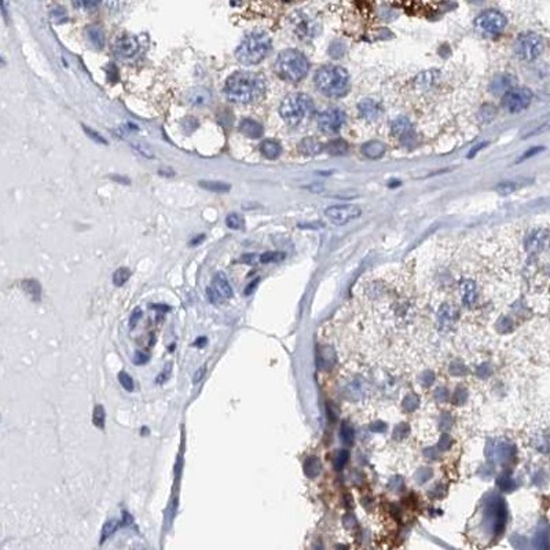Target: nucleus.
Instances as JSON below:
<instances>
[{
	"instance_id": "3",
	"label": "nucleus",
	"mask_w": 550,
	"mask_h": 550,
	"mask_svg": "<svg viewBox=\"0 0 550 550\" xmlns=\"http://www.w3.org/2000/svg\"><path fill=\"white\" fill-rule=\"evenodd\" d=\"M315 85L328 97H342L350 87V76L341 66L326 65L316 70Z\"/></svg>"
},
{
	"instance_id": "1",
	"label": "nucleus",
	"mask_w": 550,
	"mask_h": 550,
	"mask_svg": "<svg viewBox=\"0 0 550 550\" xmlns=\"http://www.w3.org/2000/svg\"><path fill=\"white\" fill-rule=\"evenodd\" d=\"M266 91V81L262 76L252 72H237L226 81L224 94L234 103H250Z\"/></svg>"
},
{
	"instance_id": "47",
	"label": "nucleus",
	"mask_w": 550,
	"mask_h": 550,
	"mask_svg": "<svg viewBox=\"0 0 550 550\" xmlns=\"http://www.w3.org/2000/svg\"><path fill=\"white\" fill-rule=\"evenodd\" d=\"M202 374H204V367H201V369H199L198 371H197V373H195V375H194V383H198L199 380L202 379Z\"/></svg>"
},
{
	"instance_id": "32",
	"label": "nucleus",
	"mask_w": 550,
	"mask_h": 550,
	"mask_svg": "<svg viewBox=\"0 0 550 550\" xmlns=\"http://www.w3.org/2000/svg\"><path fill=\"white\" fill-rule=\"evenodd\" d=\"M93 422L94 425L99 428V429H103L105 428V409L101 404L95 406V410H94L93 416Z\"/></svg>"
},
{
	"instance_id": "44",
	"label": "nucleus",
	"mask_w": 550,
	"mask_h": 550,
	"mask_svg": "<svg viewBox=\"0 0 550 550\" xmlns=\"http://www.w3.org/2000/svg\"><path fill=\"white\" fill-rule=\"evenodd\" d=\"M254 260H256V254H245V256H242V262L246 264H253Z\"/></svg>"
},
{
	"instance_id": "27",
	"label": "nucleus",
	"mask_w": 550,
	"mask_h": 550,
	"mask_svg": "<svg viewBox=\"0 0 550 550\" xmlns=\"http://www.w3.org/2000/svg\"><path fill=\"white\" fill-rule=\"evenodd\" d=\"M199 186L205 190H209V191H213V193H227L230 190V186L227 183H223V182H215V181H201L199 182Z\"/></svg>"
},
{
	"instance_id": "41",
	"label": "nucleus",
	"mask_w": 550,
	"mask_h": 550,
	"mask_svg": "<svg viewBox=\"0 0 550 550\" xmlns=\"http://www.w3.org/2000/svg\"><path fill=\"white\" fill-rule=\"evenodd\" d=\"M84 131H85V134L90 136L91 139H94L95 142H101V143H106V140L103 139V136H101L99 134H97L95 131L93 130H90V128H87V127H84Z\"/></svg>"
},
{
	"instance_id": "31",
	"label": "nucleus",
	"mask_w": 550,
	"mask_h": 550,
	"mask_svg": "<svg viewBox=\"0 0 550 550\" xmlns=\"http://www.w3.org/2000/svg\"><path fill=\"white\" fill-rule=\"evenodd\" d=\"M119 526H120V523L117 522V520H110V522H107L106 524L103 526V528H102L101 543H103V542L106 541L109 536L113 535V534L117 531Z\"/></svg>"
},
{
	"instance_id": "48",
	"label": "nucleus",
	"mask_w": 550,
	"mask_h": 550,
	"mask_svg": "<svg viewBox=\"0 0 550 550\" xmlns=\"http://www.w3.org/2000/svg\"><path fill=\"white\" fill-rule=\"evenodd\" d=\"M257 282H259V279H256V281H254V282L250 283L249 287H248V289H246V291H245V295H250V293H252V291H253L254 287H256V285H257Z\"/></svg>"
},
{
	"instance_id": "24",
	"label": "nucleus",
	"mask_w": 550,
	"mask_h": 550,
	"mask_svg": "<svg viewBox=\"0 0 550 550\" xmlns=\"http://www.w3.org/2000/svg\"><path fill=\"white\" fill-rule=\"evenodd\" d=\"M87 33L90 42L93 43L94 46L97 47V48H103V46H105V33H103V31H102L99 26H97V25L90 26Z\"/></svg>"
},
{
	"instance_id": "34",
	"label": "nucleus",
	"mask_w": 550,
	"mask_h": 550,
	"mask_svg": "<svg viewBox=\"0 0 550 550\" xmlns=\"http://www.w3.org/2000/svg\"><path fill=\"white\" fill-rule=\"evenodd\" d=\"M119 381H120V384L123 385V388H124L125 391L132 392L135 389L134 380H132V377H131L127 371H120V373H119Z\"/></svg>"
},
{
	"instance_id": "6",
	"label": "nucleus",
	"mask_w": 550,
	"mask_h": 550,
	"mask_svg": "<svg viewBox=\"0 0 550 550\" xmlns=\"http://www.w3.org/2000/svg\"><path fill=\"white\" fill-rule=\"evenodd\" d=\"M545 48V43L538 33L526 32L522 33L516 39L514 43V51L518 58L524 61H534L541 55Z\"/></svg>"
},
{
	"instance_id": "16",
	"label": "nucleus",
	"mask_w": 550,
	"mask_h": 550,
	"mask_svg": "<svg viewBox=\"0 0 550 550\" xmlns=\"http://www.w3.org/2000/svg\"><path fill=\"white\" fill-rule=\"evenodd\" d=\"M212 287L213 291L219 295V297H223V299H231L233 297L231 285H230L228 279H227L226 275L223 273H217L216 275L213 277Z\"/></svg>"
},
{
	"instance_id": "28",
	"label": "nucleus",
	"mask_w": 550,
	"mask_h": 550,
	"mask_svg": "<svg viewBox=\"0 0 550 550\" xmlns=\"http://www.w3.org/2000/svg\"><path fill=\"white\" fill-rule=\"evenodd\" d=\"M226 224L228 228L231 230H242L245 227V220L244 217L238 215V213H230L228 216L226 217Z\"/></svg>"
},
{
	"instance_id": "4",
	"label": "nucleus",
	"mask_w": 550,
	"mask_h": 550,
	"mask_svg": "<svg viewBox=\"0 0 550 550\" xmlns=\"http://www.w3.org/2000/svg\"><path fill=\"white\" fill-rule=\"evenodd\" d=\"M310 69L308 60L297 50H283L277 58L275 70L278 76L289 83H299L304 79Z\"/></svg>"
},
{
	"instance_id": "39",
	"label": "nucleus",
	"mask_w": 550,
	"mask_h": 550,
	"mask_svg": "<svg viewBox=\"0 0 550 550\" xmlns=\"http://www.w3.org/2000/svg\"><path fill=\"white\" fill-rule=\"evenodd\" d=\"M341 438L345 443H351L352 440H354V430H352L351 426L347 425V424H342Z\"/></svg>"
},
{
	"instance_id": "22",
	"label": "nucleus",
	"mask_w": 550,
	"mask_h": 550,
	"mask_svg": "<svg viewBox=\"0 0 550 550\" xmlns=\"http://www.w3.org/2000/svg\"><path fill=\"white\" fill-rule=\"evenodd\" d=\"M359 113L365 119H374L379 116V105L371 99H365L359 103Z\"/></svg>"
},
{
	"instance_id": "11",
	"label": "nucleus",
	"mask_w": 550,
	"mask_h": 550,
	"mask_svg": "<svg viewBox=\"0 0 550 550\" xmlns=\"http://www.w3.org/2000/svg\"><path fill=\"white\" fill-rule=\"evenodd\" d=\"M345 121V114L340 109H328L324 113H321L318 117L319 130L324 134L332 135L340 131V128Z\"/></svg>"
},
{
	"instance_id": "40",
	"label": "nucleus",
	"mask_w": 550,
	"mask_h": 550,
	"mask_svg": "<svg viewBox=\"0 0 550 550\" xmlns=\"http://www.w3.org/2000/svg\"><path fill=\"white\" fill-rule=\"evenodd\" d=\"M150 361V355H149L148 352H142V351H136L135 352V355H134V363L136 366H140V365H144V363H148V362Z\"/></svg>"
},
{
	"instance_id": "37",
	"label": "nucleus",
	"mask_w": 550,
	"mask_h": 550,
	"mask_svg": "<svg viewBox=\"0 0 550 550\" xmlns=\"http://www.w3.org/2000/svg\"><path fill=\"white\" fill-rule=\"evenodd\" d=\"M547 130H550V116L546 117V120L543 121V124L538 125L535 130L530 131L528 134L524 135V138H528V136H534V135L542 134V132H545V131H547Z\"/></svg>"
},
{
	"instance_id": "42",
	"label": "nucleus",
	"mask_w": 550,
	"mask_h": 550,
	"mask_svg": "<svg viewBox=\"0 0 550 550\" xmlns=\"http://www.w3.org/2000/svg\"><path fill=\"white\" fill-rule=\"evenodd\" d=\"M542 150H543V148H532V149H530L528 152L524 153L522 157L518 158V162H522V161H524V160H527V158L532 157V156H535V154H538V153H541Z\"/></svg>"
},
{
	"instance_id": "17",
	"label": "nucleus",
	"mask_w": 550,
	"mask_h": 550,
	"mask_svg": "<svg viewBox=\"0 0 550 550\" xmlns=\"http://www.w3.org/2000/svg\"><path fill=\"white\" fill-rule=\"evenodd\" d=\"M385 152H387V146L380 140H370V142H366L362 146V154L365 157L370 158V160L381 158L385 154Z\"/></svg>"
},
{
	"instance_id": "21",
	"label": "nucleus",
	"mask_w": 550,
	"mask_h": 550,
	"mask_svg": "<svg viewBox=\"0 0 550 550\" xmlns=\"http://www.w3.org/2000/svg\"><path fill=\"white\" fill-rule=\"evenodd\" d=\"M513 88V84H512V79L510 76H500L493 81L491 84V91L494 94H502L508 93L509 90Z\"/></svg>"
},
{
	"instance_id": "30",
	"label": "nucleus",
	"mask_w": 550,
	"mask_h": 550,
	"mask_svg": "<svg viewBox=\"0 0 550 550\" xmlns=\"http://www.w3.org/2000/svg\"><path fill=\"white\" fill-rule=\"evenodd\" d=\"M72 3H73L76 9L90 11V10L97 9L98 6L102 3V0H72Z\"/></svg>"
},
{
	"instance_id": "46",
	"label": "nucleus",
	"mask_w": 550,
	"mask_h": 550,
	"mask_svg": "<svg viewBox=\"0 0 550 550\" xmlns=\"http://www.w3.org/2000/svg\"><path fill=\"white\" fill-rule=\"evenodd\" d=\"M152 308H153V310H161V311H169V310H171V308H169L168 305H160V304L152 305Z\"/></svg>"
},
{
	"instance_id": "9",
	"label": "nucleus",
	"mask_w": 550,
	"mask_h": 550,
	"mask_svg": "<svg viewBox=\"0 0 550 550\" xmlns=\"http://www.w3.org/2000/svg\"><path fill=\"white\" fill-rule=\"evenodd\" d=\"M291 23L295 33L303 40H311L319 32L318 22L312 17L303 13V11H296L295 14L292 15Z\"/></svg>"
},
{
	"instance_id": "8",
	"label": "nucleus",
	"mask_w": 550,
	"mask_h": 550,
	"mask_svg": "<svg viewBox=\"0 0 550 550\" xmlns=\"http://www.w3.org/2000/svg\"><path fill=\"white\" fill-rule=\"evenodd\" d=\"M532 101V93L527 88H512L502 95V106L510 113L527 109Z\"/></svg>"
},
{
	"instance_id": "18",
	"label": "nucleus",
	"mask_w": 550,
	"mask_h": 550,
	"mask_svg": "<svg viewBox=\"0 0 550 550\" xmlns=\"http://www.w3.org/2000/svg\"><path fill=\"white\" fill-rule=\"evenodd\" d=\"M240 130L242 134L252 139L262 138V135H263V127H262V124L257 123V121L252 120V119H244V120L241 121Z\"/></svg>"
},
{
	"instance_id": "23",
	"label": "nucleus",
	"mask_w": 550,
	"mask_h": 550,
	"mask_svg": "<svg viewBox=\"0 0 550 550\" xmlns=\"http://www.w3.org/2000/svg\"><path fill=\"white\" fill-rule=\"evenodd\" d=\"M325 150L332 156H342L348 152V143L342 139H333L325 146Z\"/></svg>"
},
{
	"instance_id": "13",
	"label": "nucleus",
	"mask_w": 550,
	"mask_h": 550,
	"mask_svg": "<svg viewBox=\"0 0 550 550\" xmlns=\"http://www.w3.org/2000/svg\"><path fill=\"white\" fill-rule=\"evenodd\" d=\"M186 99L189 102L191 106L194 107H204L208 105L211 102V93L208 90H205L202 87H195L191 88L186 94Z\"/></svg>"
},
{
	"instance_id": "19",
	"label": "nucleus",
	"mask_w": 550,
	"mask_h": 550,
	"mask_svg": "<svg viewBox=\"0 0 550 550\" xmlns=\"http://www.w3.org/2000/svg\"><path fill=\"white\" fill-rule=\"evenodd\" d=\"M325 146L315 138H304L299 143V150L304 156H316L322 152Z\"/></svg>"
},
{
	"instance_id": "25",
	"label": "nucleus",
	"mask_w": 550,
	"mask_h": 550,
	"mask_svg": "<svg viewBox=\"0 0 550 550\" xmlns=\"http://www.w3.org/2000/svg\"><path fill=\"white\" fill-rule=\"evenodd\" d=\"M22 286H23V289L26 291V293H28L29 296L32 297V299H35L36 301L40 300V296H42V287H40V285H39L37 281H35V279L23 281Z\"/></svg>"
},
{
	"instance_id": "20",
	"label": "nucleus",
	"mask_w": 550,
	"mask_h": 550,
	"mask_svg": "<svg viewBox=\"0 0 550 550\" xmlns=\"http://www.w3.org/2000/svg\"><path fill=\"white\" fill-rule=\"evenodd\" d=\"M260 152H262V154H263L266 158H268V160H275V158L281 156L282 148H281V144L278 143L277 140L268 139V140H264L263 143L260 144Z\"/></svg>"
},
{
	"instance_id": "35",
	"label": "nucleus",
	"mask_w": 550,
	"mask_h": 550,
	"mask_svg": "<svg viewBox=\"0 0 550 550\" xmlns=\"http://www.w3.org/2000/svg\"><path fill=\"white\" fill-rule=\"evenodd\" d=\"M516 190H517V185L513 183V182H504V183H500V185L495 187V191H498V193L502 195L512 194Z\"/></svg>"
},
{
	"instance_id": "45",
	"label": "nucleus",
	"mask_w": 550,
	"mask_h": 550,
	"mask_svg": "<svg viewBox=\"0 0 550 550\" xmlns=\"http://www.w3.org/2000/svg\"><path fill=\"white\" fill-rule=\"evenodd\" d=\"M484 146H487V143H485V142H484V143H480L479 146H476V148H473V149H472V152L469 153V156H468V157L472 158L473 156H475V154H477V153L480 152V149H483Z\"/></svg>"
},
{
	"instance_id": "5",
	"label": "nucleus",
	"mask_w": 550,
	"mask_h": 550,
	"mask_svg": "<svg viewBox=\"0 0 550 550\" xmlns=\"http://www.w3.org/2000/svg\"><path fill=\"white\" fill-rule=\"evenodd\" d=\"M314 113V103L305 94H291L281 103L279 114L291 127H297Z\"/></svg>"
},
{
	"instance_id": "33",
	"label": "nucleus",
	"mask_w": 550,
	"mask_h": 550,
	"mask_svg": "<svg viewBox=\"0 0 550 550\" xmlns=\"http://www.w3.org/2000/svg\"><path fill=\"white\" fill-rule=\"evenodd\" d=\"M285 259V253L282 252H266L259 257V260L263 264L274 263V262H281Z\"/></svg>"
},
{
	"instance_id": "7",
	"label": "nucleus",
	"mask_w": 550,
	"mask_h": 550,
	"mask_svg": "<svg viewBox=\"0 0 550 550\" xmlns=\"http://www.w3.org/2000/svg\"><path fill=\"white\" fill-rule=\"evenodd\" d=\"M508 19L498 10H485L475 19V29L484 36H495L505 29Z\"/></svg>"
},
{
	"instance_id": "36",
	"label": "nucleus",
	"mask_w": 550,
	"mask_h": 550,
	"mask_svg": "<svg viewBox=\"0 0 550 550\" xmlns=\"http://www.w3.org/2000/svg\"><path fill=\"white\" fill-rule=\"evenodd\" d=\"M51 17H52V19H54V21H55L56 23L65 22L66 19H68V13H66L64 7H61V6H56L55 9L51 11Z\"/></svg>"
},
{
	"instance_id": "43",
	"label": "nucleus",
	"mask_w": 550,
	"mask_h": 550,
	"mask_svg": "<svg viewBox=\"0 0 550 550\" xmlns=\"http://www.w3.org/2000/svg\"><path fill=\"white\" fill-rule=\"evenodd\" d=\"M142 315H143V312H142L140 308H136V310L132 312V315H131V321H130L131 328H135V326H136V324L139 322V319L142 318Z\"/></svg>"
},
{
	"instance_id": "15",
	"label": "nucleus",
	"mask_w": 550,
	"mask_h": 550,
	"mask_svg": "<svg viewBox=\"0 0 550 550\" xmlns=\"http://www.w3.org/2000/svg\"><path fill=\"white\" fill-rule=\"evenodd\" d=\"M391 131H392V135L395 138L400 139L403 142L409 140V138L413 136L412 124L406 117H399V119L393 121L392 125H391Z\"/></svg>"
},
{
	"instance_id": "50",
	"label": "nucleus",
	"mask_w": 550,
	"mask_h": 550,
	"mask_svg": "<svg viewBox=\"0 0 550 550\" xmlns=\"http://www.w3.org/2000/svg\"><path fill=\"white\" fill-rule=\"evenodd\" d=\"M202 240H204V236L197 237V238H195L194 241H191V245H193V246L197 245V244H199V242H201V241H202Z\"/></svg>"
},
{
	"instance_id": "2",
	"label": "nucleus",
	"mask_w": 550,
	"mask_h": 550,
	"mask_svg": "<svg viewBox=\"0 0 550 550\" xmlns=\"http://www.w3.org/2000/svg\"><path fill=\"white\" fill-rule=\"evenodd\" d=\"M271 51V39L263 31H254L246 35L236 50V58L242 65H256Z\"/></svg>"
},
{
	"instance_id": "14",
	"label": "nucleus",
	"mask_w": 550,
	"mask_h": 550,
	"mask_svg": "<svg viewBox=\"0 0 550 550\" xmlns=\"http://www.w3.org/2000/svg\"><path fill=\"white\" fill-rule=\"evenodd\" d=\"M459 293L462 297V303L467 308H472L476 304L477 293H476V283L472 279H464L459 285Z\"/></svg>"
},
{
	"instance_id": "12",
	"label": "nucleus",
	"mask_w": 550,
	"mask_h": 550,
	"mask_svg": "<svg viewBox=\"0 0 550 550\" xmlns=\"http://www.w3.org/2000/svg\"><path fill=\"white\" fill-rule=\"evenodd\" d=\"M113 50L116 52V55L120 58H131L138 52L139 43L134 36H123L117 39V42L113 46Z\"/></svg>"
},
{
	"instance_id": "49",
	"label": "nucleus",
	"mask_w": 550,
	"mask_h": 550,
	"mask_svg": "<svg viewBox=\"0 0 550 550\" xmlns=\"http://www.w3.org/2000/svg\"><path fill=\"white\" fill-rule=\"evenodd\" d=\"M207 344V338L205 337H201V338H197L194 342V345H198V347H204Z\"/></svg>"
},
{
	"instance_id": "38",
	"label": "nucleus",
	"mask_w": 550,
	"mask_h": 550,
	"mask_svg": "<svg viewBox=\"0 0 550 550\" xmlns=\"http://www.w3.org/2000/svg\"><path fill=\"white\" fill-rule=\"evenodd\" d=\"M348 455H350V454H348L347 450H341V451L336 455V459H334V467H336L337 471H340L341 468H344V465H345V462H347Z\"/></svg>"
},
{
	"instance_id": "26",
	"label": "nucleus",
	"mask_w": 550,
	"mask_h": 550,
	"mask_svg": "<svg viewBox=\"0 0 550 550\" xmlns=\"http://www.w3.org/2000/svg\"><path fill=\"white\" fill-rule=\"evenodd\" d=\"M321 469H322V467H321V462H319L318 458H315V457L307 458V461H305V464H304V472L307 476L308 477L318 476L319 473H321Z\"/></svg>"
},
{
	"instance_id": "29",
	"label": "nucleus",
	"mask_w": 550,
	"mask_h": 550,
	"mask_svg": "<svg viewBox=\"0 0 550 550\" xmlns=\"http://www.w3.org/2000/svg\"><path fill=\"white\" fill-rule=\"evenodd\" d=\"M130 277H131L130 268L121 267V268H119V270H116L114 274H113V283H114L116 286H123V285H124V283L130 279Z\"/></svg>"
},
{
	"instance_id": "10",
	"label": "nucleus",
	"mask_w": 550,
	"mask_h": 550,
	"mask_svg": "<svg viewBox=\"0 0 550 550\" xmlns=\"http://www.w3.org/2000/svg\"><path fill=\"white\" fill-rule=\"evenodd\" d=\"M361 208L358 205H352V204H344V205H333V207H329L326 211H325V216L328 217L330 222L333 224H337V226H342V224H347L351 220H355L356 217L361 216Z\"/></svg>"
}]
</instances>
